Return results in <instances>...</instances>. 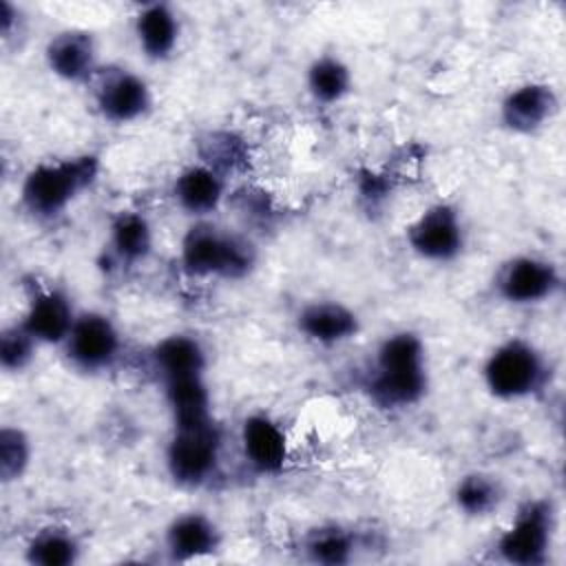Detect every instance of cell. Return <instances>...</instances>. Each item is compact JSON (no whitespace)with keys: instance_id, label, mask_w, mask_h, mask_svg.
Here are the masks:
<instances>
[{"instance_id":"6da1fadb","label":"cell","mask_w":566,"mask_h":566,"mask_svg":"<svg viewBox=\"0 0 566 566\" xmlns=\"http://www.w3.org/2000/svg\"><path fill=\"white\" fill-rule=\"evenodd\" d=\"M369 391L380 407H409L424 396V349L416 334L400 332L382 340Z\"/></svg>"},{"instance_id":"7a4b0ae2","label":"cell","mask_w":566,"mask_h":566,"mask_svg":"<svg viewBox=\"0 0 566 566\" xmlns=\"http://www.w3.org/2000/svg\"><path fill=\"white\" fill-rule=\"evenodd\" d=\"M97 170L99 161L93 155L40 164L22 184V203L35 217H55L95 181Z\"/></svg>"},{"instance_id":"3957f363","label":"cell","mask_w":566,"mask_h":566,"mask_svg":"<svg viewBox=\"0 0 566 566\" xmlns=\"http://www.w3.org/2000/svg\"><path fill=\"white\" fill-rule=\"evenodd\" d=\"M181 263L192 276L239 279L252 268L254 248L237 234L199 223L184 237Z\"/></svg>"},{"instance_id":"277c9868","label":"cell","mask_w":566,"mask_h":566,"mask_svg":"<svg viewBox=\"0 0 566 566\" xmlns=\"http://www.w3.org/2000/svg\"><path fill=\"white\" fill-rule=\"evenodd\" d=\"M546 367L542 354L522 338H511L493 349L484 365L489 391L502 400L526 398L544 385Z\"/></svg>"},{"instance_id":"5b68a950","label":"cell","mask_w":566,"mask_h":566,"mask_svg":"<svg viewBox=\"0 0 566 566\" xmlns=\"http://www.w3.org/2000/svg\"><path fill=\"white\" fill-rule=\"evenodd\" d=\"M219 444V431L212 420L177 427L166 451L170 478L181 486L208 482L217 469Z\"/></svg>"},{"instance_id":"8992f818","label":"cell","mask_w":566,"mask_h":566,"mask_svg":"<svg viewBox=\"0 0 566 566\" xmlns=\"http://www.w3.org/2000/svg\"><path fill=\"white\" fill-rule=\"evenodd\" d=\"M553 542V511L546 502H528L500 535L497 553L515 566L546 564Z\"/></svg>"},{"instance_id":"52a82bcc","label":"cell","mask_w":566,"mask_h":566,"mask_svg":"<svg viewBox=\"0 0 566 566\" xmlns=\"http://www.w3.org/2000/svg\"><path fill=\"white\" fill-rule=\"evenodd\" d=\"M409 245L422 259L429 261H451L460 254L464 245V230L458 210L449 203H436L424 210L409 226Z\"/></svg>"},{"instance_id":"ba28073f","label":"cell","mask_w":566,"mask_h":566,"mask_svg":"<svg viewBox=\"0 0 566 566\" xmlns=\"http://www.w3.org/2000/svg\"><path fill=\"white\" fill-rule=\"evenodd\" d=\"M71 363L84 371L108 367L119 352V332L104 314H82L75 318L66 340Z\"/></svg>"},{"instance_id":"9c48e42d","label":"cell","mask_w":566,"mask_h":566,"mask_svg":"<svg viewBox=\"0 0 566 566\" xmlns=\"http://www.w3.org/2000/svg\"><path fill=\"white\" fill-rule=\"evenodd\" d=\"M557 287V268L539 256H515L502 268L497 276V290L502 298L515 305L539 303L553 296Z\"/></svg>"},{"instance_id":"30bf717a","label":"cell","mask_w":566,"mask_h":566,"mask_svg":"<svg viewBox=\"0 0 566 566\" xmlns=\"http://www.w3.org/2000/svg\"><path fill=\"white\" fill-rule=\"evenodd\" d=\"M557 95L548 84H524L511 91L502 102V122L513 133H535L557 113Z\"/></svg>"},{"instance_id":"8fae6325","label":"cell","mask_w":566,"mask_h":566,"mask_svg":"<svg viewBox=\"0 0 566 566\" xmlns=\"http://www.w3.org/2000/svg\"><path fill=\"white\" fill-rule=\"evenodd\" d=\"M97 106L108 122L126 124L148 111L150 93L146 82L135 73L111 71L97 88Z\"/></svg>"},{"instance_id":"7c38bea8","label":"cell","mask_w":566,"mask_h":566,"mask_svg":"<svg viewBox=\"0 0 566 566\" xmlns=\"http://www.w3.org/2000/svg\"><path fill=\"white\" fill-rule=\"evenodd\" d=\"M221 535L217 524L203 513H184L166 528V553L172 562H190L212 555Z\"/></svg>"},{"instance_id":"4fadbf2b","label":"cell","mask_w":566,"mask_h":566,"mask_svg":"<svg viewBox=\"0 0 566 566\" xmlns=\"http://www.w3.org/2000/svg\"><path fill=\"white\" fill-rule=\"evenodd\" d=\"M75 318L66 294L46 290L31 301L20 325L35 338V343H64Z\"/></svg>"},{"instance_id":"5bb4252c","label":"cell","mask_w":566,"mask_h":566,"mask_svg":"<svg viewBox=\"0 0 566 566\" xmlns=\"http://www.w3.org/2000/svg\"><path fill=\"white\" fill-rule=\"evenodd\" d=\"M241 442L245 460L261 473H279L287 458V444L283 431L261 413L243 420Z\"/></svg>"},{"instance_id":"9a60e30c","label":"cell","mask_w":566,"mask_h":566,"mask_svg":"<svg viewBox=\"0 0 566 566\" xmlns=\"http://www.w3.org/2000/svg\"><path fill=\"white\" fill-rule=\"evenodd\" d=\"M49 69L69 82L86 80L95 69V44L84 31L57 33L46 44Z\"/></svg>"},{"instance_id":"2e32d148","label":"cell","mask_w":566,"mask_h":566,"mask_svg":"<svg viewBox=\"0 0 566 566\" xmlns=\"http://www.w3.org/2000/svg\"><path fill=\"white\" fill-rule=\"evenodd\" d=\"M298 329L323 345H334L352 338L358 332V318L356 314L332 301H318L298 314Z\"/></svg>"},{"instance_id":"e0dca14e","label":"cell","mask_w":566,"mask_h":566,"mask_svg":"<svg viewBox=\"0 0 566 566\" xmlns=\"http://www.w3.org/2000/svg\"><path fill=\"white\" fill-rule=\"evenodd\" d=\"M223 197V177L210 166H190L175 181V199L190 214L212 212Z\"/></svg>"},{"instance_id":"ac0fdd59","label":"cell","mask_w":566,"mask_h":566,"mask_svg":"<svg viewBox=\"0 0 566 566\" xmlns=\"http://www.w3.org/2000/svg\"><path fill=\"white\" fill-rule=\"evenodd\" d=\"M155 367L159 369L164 382L175 378H188V376H201L206 367V354L201 345L184 334H175L164 338L155 352Z\"/></svg>"},{"instance_id":"d6986e66","label":"cell","mask_w":566,"mask_h":566,"mask_svg":"<svg viewBox=\"0 0 566 566\" xmlns=\"http://www.w3.org/2000/svg\"><path fill=\"white\" fill-rule=\"evenodd\" d=\"M166 400L175 416V427L210 420V398L201 376L166 380Z\"/></svg>"},{"instance_id":"ffe728a7","label":"cell","mask_w":566,"mask_h":566,"mask_svg":"<svg viewBox=\"0 0 566 566\" xmlns=\"http://www.w3.org/2000/svg\"><path fill=\"white\" fill-rule=\"evenodd\" d=\"M135 31L144 53L153 60H161L175 49L179 27L166 4H150L137 15Z\"/></svg>"},{"instance_id":"44dd1931","label":"cell","mask_w":566,"mask_h":566,"mask_svg":"<svg viewBox=\"0 0 566 566\" xmlns=\"http://www.w3.org/2000/svg\"><path fill=\"white\" fill-rule=\"evenodd\" d=\"M80 542L64 528H44L24 548V557L33 566H71L80 559Z\"/></svg>"},{"instance_id":"7402d4cb","label":"cell","mask_w":566,"mask_h":566,"mask_svg":"<svg viewBox=\"0 0 566 566\" xmlns=\"http://www.w3.org/2000/svg\"><path fill=\"white\" fill-rule=\"evenodd\" d=\"M111 245L117 259L124 263H135L150 252L153 232L148 221L135 212H122L111 228Z\"/></svg>"},{"instance_id":"603a6c76","label":"cell","mask_w":566,"mask_h":566,"mask_svg":"<svg viewBox=\"0 0 566 566\" xmlns=\"http://www.w3.org/2000/svg\"><path fill=\"white\" fill-rule=\"evenodd\" d=\"M502 500V486L493 475L469 473L455 486V504L464 515L480 517L497 509Z\"/></svg>"},{"instance_id":"cb8c5ba5","label":"cell","mask_w":566,"mask_h":566,"mask_svg":"<svg viewBox=\"0 0 566 566\" xmlns=\"http://www.w3.org/2000/svg\"><path fill=\"white\" fill-rule=\"evenodd\" d=\"M356 551L354 537L340 526H321L305 539L307 559L325 566H338L352 562Z\"/></svg>"},{"instance_id":"d4e9b609","label":"cell","mask_w":566,"mask_h":566,"mask_svg":"<svg viewBox=\"0 0 566 566\" xmlns=\"http://www.w3.org/2000/svg\"><path fill=\"white\" fill-rule=\"evenodd\" d=\"M349 69L336 57H321L307 71V86L316 102L334 104L349 91Z\"/></svg>"},{"instance_id":"484cf974","label":"cell","mask_w":566,"mask_h":566,"mask_svg":"<svg viewBox=\"0 0 566 566\" xmlns=\"http://www.w3.org/2000/svg\"><path fill=\"white\" fill-rule=\"evenodd\" d=\"M33 347H35V338L22 325L4 329L0 336L2 367L9 371L24 369L29 365V360L33 358Z\"/></svg>"},{"instance_id":"4316f807","label":"cell","mask_w":566,"mask_h":566,"mask_svg":"<svg viewBox=\"0 0 566 566\" xmlns=\"http://www.w3.org/2000/svg\"><path fill=\"white\" fill-rule=\"evenodd\" d=\"M29 464V440L20 429H2L0 433V473L2 480L22 475Z\"/></svg>"}]
</instances>
